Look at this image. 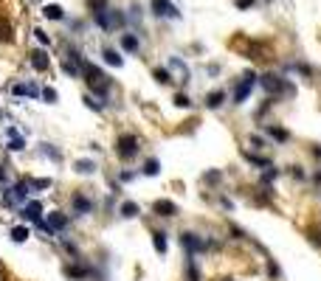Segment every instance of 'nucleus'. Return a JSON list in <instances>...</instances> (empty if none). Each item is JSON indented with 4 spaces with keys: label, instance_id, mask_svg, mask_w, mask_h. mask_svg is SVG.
Here are the masks:
<instances>
[{
    "label": "nucleus",
    "instance_id": "obj_49",
    "mask_svg": "<svg viewBox=\"0 0 321 281\" xmlns=\"http://www.w3.org/2000/svg\"><path fill=\"white\" fill-rule=\"evenodd\" d=\"M0 183L6 186V169H3V166H0Z\"/></svg>",
    "mask_w": 321,
    "mask_h": 281
},
{
    "label": "nucleus",
    "instance_id": "obj_39",
    "mask_svg": "<svg viewBox=\"0 0 321 281\" xmlns=\"http://www.w3.org/2000/svg\"><path fill=\"white\" fill-rule=\"evenodd\" d=\"M175 107H180V110H192V98L186 96V93H175Z\"/></svg>",
    "mask_w": 321,
    "mask_h": 281
},
{
    "label": "nucleus",
    "instance_id": "obj_10",
    "mask_svg": "<svg viewBox=\"0 0 321 281\" xmlns=\"http://www.w3.org/2000/svg\"><path fill=\"white\" fill-rule=\"evenodd\" d=\"M71 208L76 217H87V214H93V208H96V203H93L87 194H82V191H76V194L71 197Z\"/></svg>",
    "mask_w": 321,
    "mask_h": 281
},
{
    "label": "nucleus",
    "instance_id": "obj_13",
    "mask_svg": "<svg viewBox=\"0 0 321 281\" xmlns=\"http://www.w3.org/2000/svg\"><path fill=\"white\" fill-rule=\"evenodd\" d=\"M226 101H229V93H226V90H208L206 98H203L206 110H223V107H226Z\"/></svg>",
    "mask_w": 321,
    "mask_h": 281
},
{
    "label": "nucleus",
    "instance_id": "obj_37",
    "mask_svg": "<svg viewBox=\"0 0 321 281\" xmlns=\"http://www.w3.org/2000/svg\"><path fill=\"white\" fill-rule=\"evenodd\" d=\"M0 42H15V28L6 20H0Z\"/></svg>",
    "mask_w": 321,
    "mask_h": 281
},
{
    "label": "nucleus",
    "instance_id": "obj_8",
    "mask_svg": "<svg viewBox=\"0 0 321 281\" xmlns=\"http://www.w3.org/2000/svg\"><path fill=\"white\" fill-rule=\"evenodd\" d=\"M152 214H155V217H161V219H175L180 214V208H178V203H172V200L161 197V200H155V203H152Z\"/></svg>",
    "mask_w": 321,
    "mask_h": 281
},
{
    "label": "nucleus",
    "instance_id": "obj_3",
    "mask_svg": "<svg viewBox=\"0 0 321 281\" xmlns=\"http://www.w3.org/2000/svg\"><path fill=\"white\" fill-rule=\"evenodd\" d=\"M138 155H141V140H138V135L122 132L119 138H116V158H119L122 163L136 161Z\"/></svg>",
    "mask_w": 321,
    "mask_h": 281
},
{
    "label": "nucleus",
    "instance_id": "obj_41",
    "mask_svg": "<svg viewBox=\"0 0 321 281\" xmlns=\"http://www.w3.org/2000/svg\"><path fill=\"white\" fill-rule=\"evenodd\" d=\"M307 183H310L313 189H318V191H321V166L310 169V177H307Z\"/></svg>",
    "mask_w": 321,
    "mask_h": 281
},
{
    "label": "nucleus",
    "instance_id": "obj_9",
    "mask_svg": "<svg viewBox=\"0 0 321 281\" xmlns=\"http://www.w3.org/2000/svg\"><path fill=\"white\" fill-rule=\"evenodd\" d=\"M150 12L155 14V17H172V20L180 17L178 6H175L172 0H150Z\"/></svg>",
    "mask_w": 321,
    "mask_h": 281
},
{
    "label": "nucleus",
    "instance_id": "obj_24",
    "mask_svg": "<svg viewBox=\"0 0 321 281\" xmlns=\"http://www.w3.org/2000/svg\"><path fill=\"white\" fill-rule=\"evenodd\" d=\"M285 169H287V175H290L296 183H307V177H310V169L301 166V163H290V166H285Z\"/></svg>",
    "mask_w": 321,
    "mask_h": 281
},
{
    "label": "nucleus",
    "instance_id": "obj_25",
    "mask_svg": "<svg viewBox=\"0 0 321 281\" xmlns=\"http://www.w3.org/2000/svg\"><path fill=\"white\" fill-rule=\"evenodd\" d=\"M304 239L315 247V250H321V222L318 225H307V228H304Z\"/></svg>",
    "mask_w": 321,
    "mask_h": 281
},
{
    "label": "nucleus",
    "instance_id": "obj_32",
    "mask_svg": "<svg viewBox=\"0 0 321 281\" xmlns=\"http://www.w3.org/2000/svg\"><path fill=\"white\" fill-rule=\"evenodd\" d=\"M43 17L45 20H62L65 12H62V6H57V3H48V6L43 9Z\"/></svg>",
    "mask_w": 321,
    "mask_h": 281
},
{
    "label": "nucleus",
    "instance_id": "obj_14",
    "mask_svg": "<svg viewBox=\"0 0 321 281\" xmlns=\"http://www.w3.org/2000/svg\"><path fill=\"white\" fill-rule=\"evenodd\" d=\"M20 217L26 219V222H40V219H43V205H40V200H31V203L23 205Z\"/></svg>",
    "mask_w": 321,
    "mask_h": 281
},
{
    "label": "nucleus",
    "instance_id": "obj_43",
    "mask_svg": "<svg viewBox=\"0 0 321 281\" xmlns=\"http://www.w3.org/2000/svg\"><path fill=\"white\" fill-rule=\"evenodd\" d=\"M59 93L54 90V87H43V101H48V104H57Z\"/></svg>",
    "mask_w": 321,
    "mask_h": 281
},
{
    "label": "nucleus",
    "instance_id": "obj_12",
    "mask_svg": "<svg viewBox=\"0 0 321 281\" xmlns=\"http://www.w3.org/2000/svg\"><path fill=\"white\" fill-rule=\"evenodd\" d=\"M240 155H243V161H245V163L257 166L259 172H262V169H268V166H273V161L268 158V155H259V152H254V149H243Z\"/></svg>",
    "mask_w": 321,
    "mask_h": 281
},
{
    "label": "nucleus",
    "instance_id": "obj_31",
    "mask_svg": "<svg viewBox=\"0 0 321 281\" xmlns=\"http://www.w3.org/2000/svg\"><path fill=\"white\" fill-rule=\"evenodd\" d=\"M40 155L48 158L51 163H62V152H59L57 147H51V144H43V147H40Z\"/></svg>",
    "mask_w": 321,
    "mask_h": 281
},
{
    "label": "nucleus",
    "instance_id": "obj_40",
    "mask_svg": "<svg viewBox=\"0 0 321 281\" xmlns=\"http://www.w3.org/2000/svg\"><path fill=\"white\" fill-rule=\"evenodd\" d=\"M307 155H310V161H313L315 166H321V144H310V147H307Z\"/></svg>",
    "mask_w": 321,
    "mask_h": 281
},
{
    "label": "nucleus",
    "instance_id": "obj_36",
    "mask_svg": "<svg viewBox=\"0 0 321 281\" xmlns=\"http://www.w3.org/2000/svg\"><path fill=\"white\" fill-rule=\"evenodd\" d=\"M9 138H12V140H9V152H23V149H26V138H23V135L20 132H15V135H9Z\"/></svg>",
    "mask_w": 321,
    "mask_h": 281
},
{
    "label": "nucleus",
    "instance_id": "obj_6",
    "mask_svg": "<svg viewBox=\"0 0 321 281\" xmlns=\"http://www.w3.org/2000/svg\"><path fill=\"white\" fill-rule=\"evenodd\" d=\"M62 273H65V278H68V281H87V278H93V275H96V267L87 264L85 259H79V256H76L71 264H65Z\"/></svg>",
    "mask_w": 321,
    "mask_h": 281
},
{
    "label": "nucleus",
    "instance_id": "obj_23",
    "mask_svg": "<svg viewBox=\"0 0 321 281\" xmlns=\"http://www.w3.org/2000/svg\"><path fill=\"white\" fill-rule=\"evenodd\" d=\"M248 147L254 149V152H265V149L271 147V140H268V138H265V135L257 129V132H251V135H248Z\"/></svg>",
    "mask_w": 321,
    "mask_h": 281
},
{
    "label": "nucleus",
    "instance_id": "obj_45",
    "mask_svg": "<svg viewBox=\"0 0 321 281\" xmlns=\"http://www.w3.org/2000/svg\"><path fill=\"white\" fill-rule=\"evenodd\" d=\"M136 180V172H119V183H133Z\"/></svg>",
    "mask_w": 321,
    "mask_h": 281
},
{
    "label": "nucleus",
    "instance_id": "obj_16",
    "mask_svg": "<svg viewBox=\"0 0 321 281\" xmlns=\"http://www.w3.org/2000/svg\"><path fill=\"white\" fill-rule=\"evenodd\" d=\"M183 278L186 281H203V270H200L194 256H186V267H183Z\"/></svg>",
    "mask_w": 321,
    "mask_h": 281
},
{
    "label": "nucleus",
    "instance_id": "obj_22",
    "mask_svg": "<svg viewBox=\"0 0 321 281\" xmlns=\"http://www.w3.org/2000/svg\"><path fill=\"white\" fill-rule=\"evenodd\" d=\"M138 214H141V205L133 203V200H124V203L119 205V217L122 219H136Z\"/></svg>",
    "mask_w": 321,
    "mask_h": 281
},
{
    "label": "nucleus",
    "instance_id": "obj_38",
    "mask_svg": "<svg viewBox=\"0 0 321 281\" xmlns=\"http://www.w3.org/2000/svg\"><path fill=\"white\" fill-rule=\"evenodd\" d=\"M85 104L90 107L93 112H101V110H104V101H99V98L93 96V93H85Z\"/></svg>",
    "mask_w": 321,
    "mask_h": 281
},
{
    "label": "nucleus",
    "instance_id": "obj_33",
    "mask_svg": "<svg viewBox=\"0 0 321 281\" xmlns=\"http://www.w3.org/2000/svg\"><path fill=\"white\" fill-rule=\"evenodd\" d=\"M29 186H31V194H34V191H45V189H51V186H54V180H51V177H31Z\"/></svg>",
    "mask_w": 321,
    "mask_h": 281
},
{
    "label": "nucleus",
    "instance_id": "obj_30",
    "mask_svg": "<svg viewBox=\"0 0 321 281\" xmlns=\"http://www.w3.org/2000/svg\"><path fill=\"white\" fill-rule=\"evenodd\" d=\"M138 48H141V42H138L136 34H122V51H127V54H138Z\"/></svg>",
    "mask_w": 321,
    "mask_h": 281
},
{
    "label": "nucleus",
    "instance_id": "obj_35",
    "mask_svg": "<svg viewBox=\"0 0 321 281\" xmlns=\"http://www.w3.org/2000/svg\"><path fill=\"white\" fill-rule=\"evenodd\" d=\"M229 233H231V239H234V242H248V239H251V233L245 231V228H240L237 222L229 225Z\"/></svg>",
    "mask_w": 321,
    "mask_h": 281
},
{
    "label": "nucleus",
    "instance_id": "obj_1",
    "mask_svg": "<svg viewBox=\"0 0 321 281\" xmlns=\"http://www.w3.org/2000/svg\"><path fill=\"white\" fill-rule=\"evenodd\" d=\"M259 90L265 93V98H296V84L293 79H287L285 73H279V70H265L259 73Z\"/></svg>",
    "mask_w": 321,
    "mask_h": 281
},
{
    "label": "nucleus",
    "instance_id": "obj_26",
    "mask_svg": "<svg viewBox=\"0 0 321 281\" xmlns=\"http://www.w3.org/2000/svg\"><path fill=\"white\" fill-rule=\"evenodd\" d=\"M101 59H104L110 68H122V65H124V56L119 54L116 48H101Z\"/></svg>",
    "mask_w": 321,
    "mask_h": 281
},
{
    "label": "nucleus",
    "instance_id": "obj_17",
    "mask_svg": "<svg viewBox=\"0 0 321 281\" xmlns=\"http://www.w3.org/2000/svg\"><path fill=\"white\" fill-rule=\"evenodd\" d=\"M29 59H31V68H34V70H40V73L51 68V59H48V54H45L43 48H34V51L29 54Z\"/></svg>",
    "mask_w": 321,
    "mask_h": 281
},
{
    "label": "nucleus",
    "instance_id": "obj_20",
    "mask_svg": "<svg viewBox=\"0 0 321 281\" xmlns=\"http://www.w3.org/2000/svg\"><path fill=\"white\" fill-rule=\"evenodd\" d=\"M152 247H155L158 256H166L169 253V236L164 231H152Z\"/></svg>",
    "mask_w": 321,
    "mask_h": 281
},
{
    "label": "nucleus",
    "instance_id": "obj_46",
    "mask_svg": "<svg viewBox=\"0 0 321 281\" xmlns=\"http://www.w3.org/2000/svg\"><path fill=\"white\" fill-rule=\"evenodd\" d=\"M254 3H257V0H234V6L243 9V12H245V9H254Z\"/></svg>",
    "mask_w": 321,
    "mask_h": 281
},
{
    "label": "nucleus",
    "instance_id": "obj_5",
    "mask_svg": "<svg viewBox=\"0 0 321 281\" xmlns=\"http://www.w3.org/2000/svg\"><path fill=\"white\" fill-rule=\"evenodd\" d=\"M259 132L271 140V147H285V144H290V140H293V135H290L287 126L271 124V121H262V124H259Z\"/></svg>",
    "mask_w": 321,
    "mask_h": 281
},
{
    "label": "nucleus",
    "instance_id": "obj_34",
    "mask_svg": "<svg viewBox=\"0 0 321 281\" xmlns=\"http://www.w3.org/2000/svg\"><path fill=\"white\" fill-rule=\"evenodd\" d=\"M152 79H155L158 84H172L175 79H172L169 68H152Z\"/></svg>",
    "mask_w": 321,
    "mask_h": 281
},
{
    "label": "nucleus",
    "instance_id": "obj_18",
    "mask_svg": "<svg viewBox=\"0 0 321 281\" xmlns=\"http://www.w3.org/2000/svg\"><path fill=\"white\" fill-rule=\"evenodd\" d=\"M279 177H282V169H279L276 163H273V166H268V169H262V172H259L257 186H273V183H276Z\"/></svg>",
    "mask_w": 321,
    "mask_h": 281
},
{
    "label": "nucleus",
    "instance_id": "obj_2",
    "mask_svg": "<svg viewBox=\"0 0 321 281\" xmlns=\"http://www.w3.org/2000/svg\"><path fill=\"white\" fill-rule=\"evenodd\" d=\"M259 87V73L257 70H243L240 76L234 79V90H231V96H229V101L234 107H243V104H248V98H251V93Z\"/></svg>",
    "mask_w": 321,
    "mask_h": 281
},
{
    "label": "nucleus",
    "instance_id": "obj_29",
    "mask_svg": "<svg viewBox=\"0 0 321 281\" xmlns=\"http://www.w3.org/2000/svg\"><path fill=\"white\" fill-rule=\"evenodd\" d=\"M9 236H12V242L23 245V242H26V239L31 236V228H29V225H15V228L9 231Z\"/></svg>",
    "mask_w": 321,
    "mask_h": 281
},
{
    "label": "nucleus",
    "instance_id": "obj_27",
    "mask_svg": "<svg viewBox=\"0 0 321 281\" xmlns=\"http://www.w3.org/2000/svg\"><path fill=\"white\" fill-rule=\"evenodd\" d=\"M73 172H76V175H93V172H96V161L79 158V161H73Z\"/></svg>",
    "mask_w": 321,
    "mask_h": 281
},
{
    "label": "nucleus",
    "instance_id": "obj_19",
    "mask_svg": "<svg viewBox=\"0 0 321 281\" xmlns=\"http://www.w3.org/2000/svg\"><path fill=\"white\" fill-rule=\"evenodd\" d=\"M12 93H15V96H26V98H40V96H43V90H40L34 82H29V84H15V87H12Z\"/></svg>",
    "mask_w": 321,
    "mask_h": 281
},
{
    "label": "nucleus",
    "instance_id": "obj_42",
    "mask_svg": "<svg viewBox=\"0 0 321 281\" xmlns=\"http://www.w3.org/2000/svg\"><path fill=\"white\" fill-rule=\"evenodd\" d=\"M217 205H220L226 214H231V211H234V200H231V197H226V194H217Z\"/></svg>",
    "mask_w": 321,
    "mask_h": 281
},
{
    "label": "nucleus",
    "instance_id": "obj_48",
    "mask_svg": "<svg viewBox=\"0 0 321 281\" xmlns=\"http://www.w3.org/2000/svg\"><path fill=\"white\" fill-rule=\"evenodd\" d=\"M214 281H240V278H234V275H217Z\"/></svg>",
    "mask_w": 321,
    "mask_h": 281
},
{
    "label": "nucleus",
    "instance_id": "obj_7",
    "mask_svg": "<svg viewBox=\"0 0 321 281\" xmlns=\"http://www.w3.org/2000/svg\"><path fill=\"white\" fill-rule=\"evenodd\" d=\"M166 68H169L172 79H178L180 84H189V79H192V70H189V65H186L183 59H180V56H169Z\"/></svg>",
    "mask_w": 321,
    "mask_h": 281
},
{
    "label": "nucleus",
    "instance_id": "obj_21",
    "mask_svg": "<svg viewBox=\"0 0 321 281\" xmlns=\"http://www.w3.org/2000/svg\"><path fill=\"white\" fill-rule=\"evenodd\" d=\"M223 180H226L223 169H208V172H203V177H200V183H203V186H211V189H217Z\"/></svg>",
    "mask_w": 321,
    "mask_h": 281
},
{
    "label": "nucleus",
    "instance_id": "obj_47",
    "mask_svg": "<svg viewBox=\"0 0 321 281\" xmlns=\"http://www.w3.org/2000/svg\"><path fill=\"white\" fill-rule=\"evenodd\" d=\"M90 9L93 12H101V9H107V0H90Z\"/></svg>",
    "mask_w": 321,
    "mask_h": 281
},
{
    "label": "nucleus",
    "instance_id": "obj_44",
    "mask_svg": "<svg viewBox=\"0 0 321 281\" xmlns=\"http://www.w3.org/2000/svg\"><path fill=\"white\" fill-rule=\"evenodd\" d=\"M34 37H37V42H40V45H51V37L45 34L43 28H34Z\"/></svg>",
    "mask_w": 321,
    "mask_h": 281
},
{
    "label": "nucleus",
    "instance_id": "obj_28",
    "mask_svg": "<svg viewBox=\"0 0 321 281\" xmlns=\"http://www.w3.org/2000/svg\"><path fill=\"white\" fill-rule=\"evenodd\" d=\"M141 175L144 177H158L161 175V161H158V158H147L144 166H141Z\"/></svg>",
    "mask_w": 321,
    "mask_h": 281
},
{
    "label": "nucleus",
    "instance_id": "obj_15",
    "mask_svg": "<svg viewBox=\"0 0 321 281\" xmlns=\"http://www.w3.org/2000/svg\"><path fill=\"white\" fill-rule=\"evenodd\" d=\"M265 278L268 281H282L285 278V273H282V267H279V261L273 259V256H265Z\"/></svg>",
    "mask_w": 321,
    "mask_h": 281
},
{
    "label": "nucleus",
    "instance_id": "obj_4",
    "mask_svg": "<svg viewBox=\"0 0 321 281\" xmlns=\"http://www.w3.org/2000/svg\"><path fill=\"white\" fill-rule=\"evenodd\" d=\"M93 23L101 28V31H116V28H124L127 23V14L119 12V9H101V12H93Z\"/></svg>",
    "mask_w": 321,
    "mask_h": 281
},
{
    "label": "nucleus",
    "instance_id": "obj_11",
    "mask_svg": "<svg viewBox=\"0 0 321 281\" xmlns=\"http://www.w3.org/2000/svg\"><path fill=\"white\" fill-rule=\"evenodd\" d=\"M45 222H48L51 233H65V231H68V225H71V217H65L62 211H51Z\"/></svg>",
    "mask_w": 321,
    "mask_h": 281
}]
</instances>
